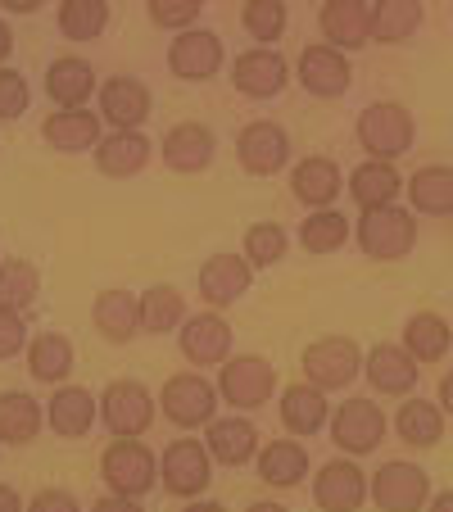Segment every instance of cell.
I'll list each match as a JSON object with an SVG mask.
<instances>
[{
  "label": "cell",
  "instance_id": "obj_1",
  "mask_svg": "<svg viewBox=\"0 0 453 512\" xmlns=\"http://www.w3.org/2000/svg\"><path fill=\"white\" fill-rule=\"evenodd\" d=\"M413 141H417V123L395 100H376V105H367L358 114V145L376 164H395L399 155L413 150Z\"/></svg>",
  "mask_w": 453,
  "mask_h": 512
},
{
  "label": "cell",
  "instance_id": "obj_2",
  "mask_svg": "<svg viewBox=\"0 0 453 512\" xmlns=\"http://www.w3.org/2000/svg\"><path fill=\"white\" fill-rule=\"evenodd\" d=\"M417 245V218L399 204H386V209H363L358 218V250L376 263H395L408 259V250Z\"/></svg>",
  "mask_w": 453,
  "mask_h": 512
},
{
  "label": "cell",
  "instance_id": "obj_3",
  "mask_svg": "<svg viewBox=\"0 0 453 512\" xmlns=\"http://www.w3.org/2000/svg\"><path fill=\"white\" fill-rule=\"evenodd\" d=\"M100 476H105L109 494L141 499V494L155 490L159 463H155V454H150L141 440H114V445L100 454Z\"/></svg>",
  "mask_w": 453,
  "mask_h": 512
},
{
  "label": "cell",
  "instance_id": "obj_4",
  "mask_svg": "<svg viewBox=\"0 0 453 512\" xmlns=\"http://www.w3.org/2000/svg\"><path fill=\"white\" fill-rule=\"evenodd\" d=\"M100 422L114 440H141L155 422V395L141 381H109L100 395Z\"/></svg>",
  "mask_w": 453,
  "mask_h": 512
},
{
  "label": "cell",
  "instance_id": "obj_5",
  "mask_svg": "<svg viewBox=\"0 0 453 512\" xmlns=\"http://www.w3.org/2000/svg\"><path fill=\"white\" fill-rule=\"evenodd\" d=\"M272 390H277V368L259 354H236L218 368V399H227L232 408L254 413L272 399Z\"/></svg>",
  "mask_w": 453,
  "mask_h": 512
},
{
  "label": "cell",
  "instance_id": "obj_6",
  "mask_svg": "<svg viewBox=\"0 0 453 512\" xmlns=\"http://www.w3.org/2000/svg\"><path fill=\"white\" fill-rule=\"evenodd\" d=\"M299 368H304L309 386H318L327 395V390H345L363 372V354H358V345L349 336H322L304 349Z\"/></svg>",
  "mask_w": 453,
  "mask_h": 512
},
{
  "label": "cell",
  "instance_id": "obj_7",
  "mask_svg": "<svg viewBox=\"0 0 453 512\" xmlns=\"http://www.w3.org/2000/svg\"><path fill=\"white\" fill-rule=\"evenodd\" d=\"M159 413L173 426H182V431L209 426L213 413H218V386H209L200 372H177L159 390Z\"/></svg>",
  "mask_w": 453,
  "mask_h": 512
},
{
  "label": "cell",
  "instance_id": "obj_8",
  "mask_svg": "<svg viewBox=\"0 0 453 512\" xmlns=\"http://www.w3.org/2000/svg\"><path fill=\"white\" fill-rule=\"evenodd\" d=\"M327 426H331L336 449H345L349 458H363V454H372V449L386 440L390 422H386V413H381V404H372L367 395H358V399H345Z\"/></svg>",
  "mask_w": 453,
  "mask_h": 512
},
{
  "label": "cell",
  "instance_id": "obj_9",
  "mask_svg": "<svg viewBox=\"0 0 453 512\" xmlns=\"http://www.w3.org/2000/svg\"><path fill=\"white\" fill-rule=\"evenodd\" d=\"M213 481V458L204 449V440H173L159 458V485L177 499H195Z\"/></svg>",
  "mask_w": 453,
  "mask_h": 512
},
{
  "label": "cell",
  "instance_id": "obj_10",
  "mask_svg": "<svg viewBox=\"0 0 453 512\" xmlns=\"http://www.w3.org/2000/svg\"><path fill=\"white\" fill-rule=\"evenodd\" d=\"M381 512H422L431 503V476L417 463H386L367 485Z\"/></svg>",
  "mask_w": 453,
  "mask_h": 512
},
{
  "label": "cell",
  "instance_id": "obj_11",
  "mask_svg": "<svg viewBox=\"0 0 453 512\" xmlns=\"http://www.w3.org/2000/svg\"><path fill=\"white\" fill-rule=\"evenodd\" d=\"M236 159H241L245 173L254 177H272L290 164V136L281 123L272 118H259V123H245L241 136H236Z\"/></svg>",
  "mask_w": 453,
  "mask_h": 512
},
{
  "label": "cell",
  "instance_id": "obj_12",
  "mask_svg": "<svg viewBox=\"0 0 453 512\" xmlns=\"http://www.w3.org/2000/svg\"><path fill=\"white\" fill-rule=\"evenodd\" d=\"M177 349L191 368H222L232 358V327L218 313H191L177 331Z\"/></svg>",
  "mask_w": 453,
  "mask_h": 512
},
{
  "label": "cell",
  "instance_id": "obj_13",
  "mask_svg": "<svg viewBox=\"0 0 453 512\" xmlns=\"http://www.w3.org/2000/svg\"><path fill=\"white\" fill-rule=\"evenodd\" d=\"M222 64H227V50H222L218 32H209V28L177 32V41L168 46V68H173V78H182V82L218 78Z\"/></svg>",
  "mask_w": 453,
  "mask_h": 512
},
{
  "label": "cell",
  "instance_id": "obj_14",
  "mask_svg": "<svg viewBox=\"0 0 453 512\" xmlns=\"http://www.w3.org/2000/svg\"><path fill=\"white\" fill-rule=\"evenodd\" d=\"M349 82H354V68H349V59L340 55L336 46L313 41V46L299 50V87L309 91V96L336 100L349 91Z\"/></svg>",
  "mask_w": 453,
  "mask_h": 512
},
{
  "label": "cell",
  "instance_id": "obj_15",
  "mask_svg": "<svg viewBox=\"0 0 453 512\" xmlns=\"http://www.w3.org/2000/svg\"><path fill=\"white\" fill-rule=\"evenodd\" d=\"M286 82H290V64L272 46L268 50L254 46V50H245V55L232 59V87L241 91V96H250V100L281 96V91H286Z\"/></svg>",
  "mask_w": 453,
  "mask_h": 512
},
{
  "label": "cell",
  "instance_id": "obj_16",
  "mask_svg": "<svg viewBox=\"0 0 453 512\" xmlns=\"http://www.w3.org/2000/svg\"><path fill=\"white\" fill-rule=\"evenodd\" d=\"M313 503L322 512H358L367 503V476L354 458H331L313 476Z\"/></svg>",
  "mask_w": 453,
  "mask_h": 512
},
{
  "label": "cell",
  "instance_id": "obj_17",
  "mask_svg": "<svg viewBox=\"0 0 453 512\" xmlns=\"http://www.w3.org/2000/svg\"><path fill=\"white\" fill-rule=\"evenodd\" d=\"M259 440L263 435L250 417H213L204 426V449L222 467H245L250 458H259Z\"/></svg>",
  "mask_w": 453,
  "mask_h": 512
},
{
  "label": "cell",
  "instance_id": "obj_18",
  "mask_svg": "<svg viewBox=\"0 0 453 512\" xmlns=\"http://www.w3.org/2000/svg\"><path fill=\"white\" fill-rule=\"evenodd\" d=\"M159 155H164V164L173 168V173H204V168L213 164V155H218V136L209 132L204 123H177L168 127V136L159 141Z\"/></svg>",
  "mask_w": 453,
  "mask_h": 512
},
{
  "label": "cell",
  "instance_id": "obj_19",
  "mask_svg": "<svg viewBox=\"0 0 453 512\" xmlns=\"http://www.w3.org/2000/svg\"><path fill=\"white\" fill-rule=\"evenodd\" d=\"M100 118L114 132H141V123L150 118V87L141 78H109L100 87Z\"/></svg>",
  "mask_w": 453,
  "mask_h": 512
},
{
  "label": "cell",
  "instance_id": "obj_20",
  "mask_svg": "<svg viewBox=\"0 0 453 512\" xmlns=\"http://www.w3.org/2000/svg\"><path fill=\"white\" fill-rule=\"evenodd\" d=\"M363 377L372 381L376 395H413L422 368H417V358L404 345H376L363 358Z\"/></svg>",
  "mask_w": 453,
  "mask_h": 512
},
{
  "label": "cell",
  "instance_id": "obj_21",
  "mask_svg": "<svg viewBox=\"0 0 453 512\" xmlns=\"http://www.w3.org/2000/svg\"><path fill=\"white\" fill-rule=\"evenodd\" d=\"M254 281V268L245 263V254H213V259H204L200 268V295L213 304V309H227V304H236L250 290Z\"/></svg>",
  "mask_w": 453,
  "mask_h": 512
},
{
  "label": "cell",
  "instance_id": "obj_22",
  "mask_svg": "<svg viewBox=\"0 0 453 512\" xmlns=\"http://www.w3.org/2000/svg\"><path fill=\"white\" fill-rule=\"evenodd\" d=\"M340 191H345V173H340V164L336 159H327V155L299 159V168L290 173V195H295L299 204H309L313 213L331 209Z\"/></svg>",
  "mask_w": 453,
  "mask_h": 512
},
{
  "label": "cell",
  "instance_id": "obj_23",
  "mask_svg": "<svg viewBox=\"0 0 453 512\" xmlns=\"http://www.w3.org/2000/svg\"><path fill=\"white\" fill-rule=\"evenodd\" d=\"M318 28L327 37V46H336L340 55L358 50L372 41V5H363V0H331V5H322Z\"/></svg>",
  "mask_w": 453,
  "mask_h": 512
},
{
  "label": "cell",
  "instance_id": "obj_24",
  "mask_svg": "<svg viewBox=\"0 0 453 512\" xmlns=\"http://www.w3.org/2000/svg\"><path fill=\"white\" fill-rule=\"evenodd\" d=\"M100 417V399L82 386H59L55 399L46 404V426L59 440H82Z\"/></svg>",
  "mask_w": 453,
  "mask_h": 512
},
{
  "label": "cell",
  "instance_id": "obj_25",
  "mask_svg": "<svg viewBox=\"0 0 453 512\" xmlns=\"http://www.w3.org/2000/svg\"><path fill=\"white\" fill-rule=\"evenodd\" d=\"M100 114H91V109H59V114H50L46 123H41V141L50 145V150H59V155H82V150H96L100 145Z\"/></svg>",
  "mask_w": 453,
  "mask_h": 512
},
{
  "label": "cell",
  "instance_id": "obj_26",
  "mask_svg": "<svg viewBox=\"0 0 453 512\" xmlns=\"http://www.w3.org/2000/svg\"><path fill=\"white\" fill-rule=\"evenodd\" d=\"M91 322H96V331L109 345H127L141 331V295H132V290H100Z\"/></svg>",
  "mask_w": 453,
  "mask_h": 512
},
{
  "label": "cell",
  "instance_id": "obj_27",
  "mask_svg": "<svg viewBox=\"0 0 453 512\" xmlns=\"http://www.w3.org/2000/svg\"><path fill=\"white\" fill-rule=\"evenodd\" d=\"M91 91H96V68L78 55H59L55 64L46 68V96L55 100L59 109H87Z\"/></svg>",
  "mask_w": 453,
  "mask_h": 512
},
{
  "label": "cell",
  "instance_id": "obj_28",
  "mask_svg": "<svg viewBox=\"0 0 453 512\" xmlns=\"http://www.w3.org/2000/svg\"><path fill=\"white\" fill-rule=\"evenodd\" d=\"M91 155H96V168L105 177H136L145 164H150L155 145H150V136H141V132H109V136H100V145Z\"/></svg>",
  "mask_w": 453,
  "mask_h": 512
},
{
  "label": "cell",
  "instance_id": "obj_29",
  "mask_svg": "<svg viewBox=\"0 0 453 512\" xmlns=\"http://www.w3.org/2000/svg\"><path fill=\"white\" fill-rule=\"evenodd\" d=\"M331 422V404H327V395H322L318 386H286L281 390V426H286L290 435H318L322 426Z\"/></svg>",
  "mask_w": 453,
  "mask_h": 512
},
{
  "label": "cell",
  "instance_id": "obj_30",
  "mask_svg": "<svg viewBox=\"0 0 453 512\" xmlns=\"http://www.w3.org/2000/svg\"><path fill=\"white\" fill-rule=\"evenodd\" d=\"M349 195H354L358 209H386V204H395V195L404 191V177H399L395 164H376V159H367V164H358L354 173H349Z\"/></svg>",
  "mask_w": 453,
  "mask_h": 512
},
{
  "label": "cell",
  "instance_id": "obj_31",
  "mask_svg": "<svg viewBox=\"0 0 453 512\" xmlns=\"http://www.w3.org/2000/svg\"><path fill=\"white\" fill-rule=\"evenodd\" d=\"M41 426H46V413L28 390H0V440L5 445H32Z\"/></svg>",
  "mask_w": 453,
  "mask_h": 512
},
{
  "label": "cell",
  "instance_id": "obj_32",
  "mask_svg": "<svg viewBox=\"0 0 453 512\" xmlns=\"http://www.w3.org/2000/svg\"><path fill=\"white\" fill-rule=\"evenodd\" d=\"M408 204L431 218H453V168L426 164L408 177Z\"/></svg>",
  "mask_w": 453,
  "mask_h": 512
},
{
  "label": "cell",
  "instance_id": "obj_33",
  "mask_svg": "<svg viewBox=\"0 0 453 512\" xmlns=\"http://www.w3.org/2000/svg\"><path fill=\"white\" fill-rule=\"evenodd\" d=\"M28 372L46 386H64L73 372V340L64 331H41L37 340H28Z\"/></svg>",
  "mask_w": 453,
  "mask_h": 512
},
{
  "label": "cell",
  "instance_id": "obj_34",
  "mask_svg": "<svg viewBox=\"0 0 453 512\" xmlns=\"http://www.w3.org/2000/svg\"><path fill=\"white\" fill-rule=\"evenodd\" d=\"M259 476L272 490H290V485L309 476V449L299 440H272V445L259 449Z\"/></svg>",
  "mask_w": 453,
  "mask_h": 512
},
{
  "label": "cell",
  "instance_id": "obj_35",
  "mask_svg": "<svg viewBox=\"0 0 453 512\" xmlns=\"http://www.w3.org/2000/svg\"><path fill=\"white\" fill-rule=\"evenodd\" d=\"M186 322V295L168 281L150 286L141 295V331L145 336H168V331H182Z\"/></svg>",
  "mask_w": 453,
  "mask_h": 512
},
{
  "label": "cell",
  "instance_id": "obj_36",
  "mask_svg": "<svg viewBox=\"0 0 453 512\" xmlns=\"http://www.w3.org/2000/svg\"><path fill=\"white\" fill-rule=\"evenodd\" d=\"M453 345V327L440 318V313H413L404 322V349L417 358V363H440Z\"/></svg>",
  "mask_w": 453,
  "mask_h": 512
},
{
  "label": "cell",
  "instance_id": "obj_37",
  "mask_svg": "<svg viewBox=\"0 0 453 512\" xmlns=\"http://www.w3.org/2000/svg\"><path fill=\"white\" fill-rule=\"evenodd\" d=\"M395 431L404 445L431 449L444 435V408L431 404V399H408V404H399V413H395Z\"/></svg>",
  "mask_w": 453,
  "mask_h": 512
},
{
  "label": "cell",
  "instance_id": "obj_38",
  "mask_svg": "<svg viewBox=\"0 0 453 512\" xmlns=\"http://www.w3.org/2000/svg\"><path fill=\"white\" fill-rule=\"evenodd\" d=\"M417 28H422V5H413V0H381V5H372V41H381V46H399Z\"/></svg>",
  "mask_w": 453,
  "mask_h": 512
},
{
  "label": "cell",
  "instance_id": "obj_39",
  "mask_svg": "<svg viewBox=\"0 0 453 512\" xmlns=\"http://www.w3.org/2000/svg\"><path fill=\"white\" fill-rule=\"evenodd\" d=\"M41 295V272L28 259H5L0 263V309H32Z\"/></svg>",
  "mask_w": 453,
  "mask_h": 512
},
{
  "label": "cell",
  "instance_id": "obj_40",
  "mask_svg": "<svg viewBox=\"0 0 453 512\" xmlns=\"http://www.w3.org/2000/svg\"><path fill=\"white\" fill-rule=\"evenodd\" d=\"M349 241V218L340 209H318L299 223V245L309 254H336Z\"/></svg>",
  "mask_w": 453,
  "mask_h": 512
},
{
  "label": "cell",
  "instance_id": "obj_41",
  "mask_svg": "<svg viewBox=\"0 0 453 512\" xmlns=\"http://www.w3.org/2000/svg\"><path fill=\"white\" fill-rule=\"evenodd\" d=\"M109 28V0H64L59 5V32L68 41H96Z\"/></svg>",
  "mask_w": 453,
  "mask_h": 512
},
{
  "label": "cell",
  "instance_id": "obj_42",
  "mask_svg": "<svg viewBox=\"0 0 453 512\" xmlns=\"http://www.w3.org/2000/svg\"><path fill=\"white\" fill-rule=\"evenodd\" d=\"M286 250H290V236L277 223H254L245 232V263L250 268H272V263L286 259Z\"/></svg>",
  "mask_w": 453,
  "mask_h": 512
},
{
  "label": "cell",
  "instance_id": "obj_43",
  "mask_svg": "<svg viewBox=\"0 0 453 512\" xmlns=\"http://www.w3.org/2000/svg\"><path fill=\"white\" fill-rule=\"evenodd\" d=\"M241 23H245V32H250L254 41H263V50H268V41H281V32H286L290 10L281 0H250L241 10Z\"/></svg>",
  "mask_w": 453,
  "mask_h": 512
},
{
  "label": "cell",
  "instance_id": "obj_44",
  "mask_svg": "<svg viewBox=\"0 0 453 512\" xmlns=\"http://www.w3.org/2000/svg\"><path fill=\"white\" fill-rule=\"evenodd\" d=\"M32 105V87L19 68H0V123H19Z\"/></svg>",
  "mask_w": 453,
  "mask_h": 512
},
{
  "label": "cell",
  "instance_id": "obj_45",
  "mask_svg": "<svg viewBox=\"0 0 453 512\" xmlns=\"http://www.w3.org/2000/svg\"><path fill=\"white\" fill-rule=\"evenodd\" d=\"M200 10V0H150V23L164 32H191Z\"/></svg>",
  "mask_w": 453,
  "mask_h": 512
},
{
  "label": "cell",
  "instance_id": "obj_46",
  "mask_svg": "<svg viewBox=\"0 0 453 512\" xmlns=\"http://www.w3.org/2000/svg\"><path fill=\"white\" fill-rule=\"evenodd\" d=\"M23 349H28V322H23V313L0 309V358H14Z\"/></svg>",
  "mask_w": 453,
  "mask_h": 512
},
{
  "label": "cell",
  "instance_id": "obj_47",
  "mask_svg": "<svg viewBox=\"0 0 453 512\" xmlns=\"http://www.w3.org/2000/svg\"><path fill=\"white\" fill-rule=\"evenodd\" d=\"M28 512H82V503L68 490H41L37 499L28 503Z\"/></svg>",
  "mask_w": 453,
  "mask_h": 512
},
{
  "label": "cell",
  "instance_id": "obj_48",
  "mask_svg": "<svg viewBox=\"0 0 453 512\" xmlns=\"http://www.w3.org/2000/svg\"><path fill=\"white\" fill-rule=\"evenodd\" d=\"M91 512H145L141 499H123V494H105V499L91 503Z\"/></svg>",
  "mask_w": 453,
  "mask_h": 512
},
{
  "label": "cell",
  "instance_id": "obj_49",
  "mask_svg": "<svg viewBox=\"0 0 453 512\" xmlns=\"http://www.w3.org/2000/svg\"><path fill=\"white\" fill-rule=\"evenodd\" d=\"M0 512H28V508H23V499H19V490H14V485H0Z\"/></svg>",
  "mask_w": 453,
  "mask_h": 512
},
{
  "label": "cell",
  "instance_id": "obj_50",
  "mask_svg": "<svg viewBox=\"0 0 453 512\" xmlns=\"http://www.w3.org/2000/svg\"><path fill=\"white\" fill-rule=\"evenodd\" d=\"M440 404H444V413L453 417V372H444L440 377Z\"/></svg>",
  "mask_w": 453,
  "mask_h": 512
},
{
  "label": "cell",
  "instance_id": "obj_51",
  "mask_svg": "<svg viewBox=\"0 0 453 512\" xmlns=\"http://www.w3.org/2000/svg\"><path fill=\"white\" fill-rule=\"evenodd\" d=\"M10 50H14V32H10V23L0 19V64L10 59Z\"/></svg>",
  "mask_w": 453,
  "mask_h": 512
},
{
  "label": "cell",
  "instance_id": "obj_52",
  "mask_svg": "<svg viewBox=\"0 0 453 512\" xmlns=\"http://www.w3.org/2000/svg\"><path fill=\"white\" fill-rule=\"evenodd\" d=\"M426 512H453V490L435 494V499H431V503H426Z\"/></svg>",
  "mask_w": 453,
  "mask_h": 512
},
{
  "label": "cell",
  "instance_id": "obj_53",
  "mask_svg": "<svg viewBox=\"0 0 453 512\" xmlns=\"http://www.w3.org/2000/svg\"><path fill=\"white\" fill-rule=\"evenodd\" d=\"M37 5L41 0H5V10L10 14H37Z\"/></svg>",
  "mask_w": 453,
  "mask_h": 512
},
{
  "label": "cell",
  "instance_id": "obj_54",
  "mask_svg": "<svg viewBox=\"0 0 453 512\" xmlns=\"http://www.w3.org/2000/svg\"><path fill=\"white\" fill-rule=\"evenodd\" d=\"M245 512H290L286 503H272V499H259V503H250Z\"/></svg>",
  "mask_w": 453,
  "mask_h": 512
},
{
  "label": "cell",
  "instance_id": "obj_55",
  "mask_svg": "<svg viewBox=\"0 0 453 512\" xmlns=\"http://www.w3.org/2000/svg\"><path fill=\"white\" fill-rule=\"evenodd\" d=\"M182 512H227L222 503H209V499H200V503H186Z\"/></svg>",
  "mask_w": 453,
  "mask_h": 512
}]
</instances>
